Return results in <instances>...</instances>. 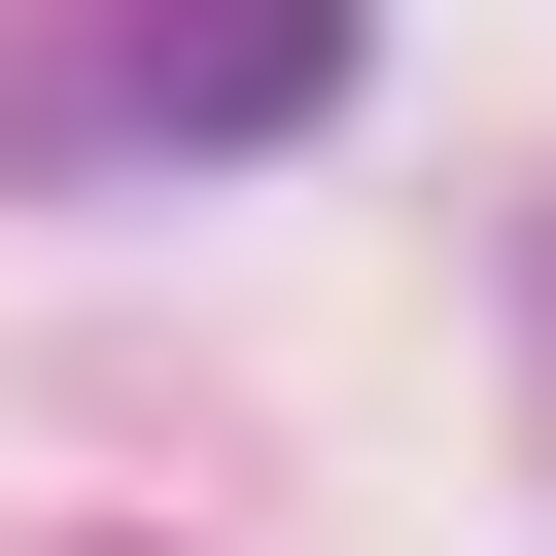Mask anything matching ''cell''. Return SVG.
<instances>
[{"label":"cell","mask_w":556,"mask_h":556,"mask_svg":"<svg viewBox=\"0 0 556 556\" xmlns=\"http://www.w3.org/2000/svg\"><path fill=\"white\" fill-rule=\"evenodd\" d=\"M348 70H382V0H104L0 139H35V174H278Z\"/></svg>","instance_id":"6da1fadb"},{"label":"cell","mask_w":556,"mask_h":556,"mask_svg":"<svg viewBox=\"0 0 556 556\" xmlns=\"http://www.w3.org/2000/svg\"><path fill=\"white\" fill-rule=\"evenodd\" d=\"M521 417H556V208H521Z\"/></svg>","instance_id":"7a4b0ae2"}]
</instances>
